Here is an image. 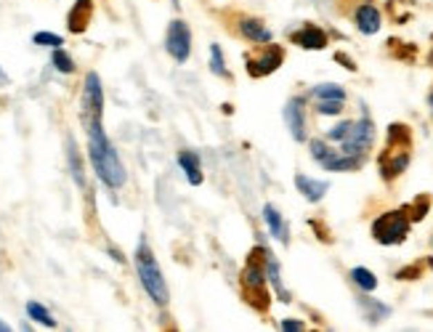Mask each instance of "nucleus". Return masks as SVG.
Wrapping results in <instances>:
<instances>
[{
  "instance_id": "obj_1",
  "label": "nucleus",
  "mask_w": 433,
  "mask_h": 332,
  "mask_svg": "<svg viewBox=\"0 0 433 332\" xmlns=\"http://www.w3.org/2000/svg\"><path fill=\"white\" fill-rule=\"evenodd\" d=\"M86 130H88V155H90L93 170H96L99 181L104 184L109 192H117V189L125 186V181H128V170L122 165L115 144L106 136L102 120H88Z\"/></svg>"
},
{
  "instance_id": "obj_2",
  "label": "nucleus",
  "mask_w": 433,
  "mask_h": 332,
  "mask_svg": "<svg viewBox=\"0 0 433 332\" xmlns=\"http://www.w3.org/2000/svg\"><path fill=\"white\" fill-rule=\"evenodd\" d=\"M136 274H139V282L144 287V293L152 297V303L165 309L171 303V293H168V284H165V277L157 266V258L152 253V247L146 242V237H141L139 245H136Z\"/></svg>"
},
{
  "instance_id": "obj_3",
  "label": "nucleus",
  "mask_w": 433,
  "mask_h": 332,
  "mask_svg": "<svg viewBox=\"0 0 433 332\" xmlns=\"http://www.w3.org/2000/svg\"><path fill=\"white\" fill-rule=\"evenodd\" d=\"M410 213L407 208L391 210V213H383L381 218L372 224V237L381 242V245H401L410 234Z\"/></svg>"
},
{
  "instance_id": "obj_4",
  "label": "nucleus",
  "mask_w": 433,
  "mask_h": 332,
  "mask_svg": "<svg viewBox=\"0 0 433 332\" xmlns=\"http://www.w3.org/2000/svg\"><path fill=\"white\" fill-rule=\"evenodd\" d=\"M372 144H375V125H372L369 117L356 120V123L351 125L346 139L340 141L343 152H346V155H354V157H364V155L372 149Z\"/></svg>"
},
{
  "instance_id": "obj_5",
  "label": "nucleus",
  "mask_w": 433,
  "mask_h": 332,
  "mask_svg": "<svg viewBox=\"0 0 433 332\" xmlns=\"http://www.w3.org/2000/svg\"><path fill=\"white\" fill-rule=\"evenodd\" d=\"M165 51L173 56L178 64H186L191 56V30L186 21L173 19L168 24V32H165Z\"/></svg>"
},
{
  "instance_id": "obj_6",
  "label": "nucleus",
  "mask_w": 433,
  "mask_h": 332,
  "mask_svg": "<svg viewBox=\"0 0 433 332\" xmlns=\"http://www.w3.org/2000/svg\"><path fill=\"white\" fill-rule=\"evenodd\" d=\"M102 115H104V88L96 72H88L83 83V123L102 120Z\"/></svg>"
},
{
  "instance_id": "obj_7",
  "label": "nucleus",
  "mask_w": 433,
  "mask_h": 332,
  "mask_svg": "<svg viewBox=\"0 0 433 332\" xmlns=\"http://www.w3.org/2000/svg\"><path fill=\"white\" fill-rule=\"evenodd\" d=\"M285 61V51L279 46H266L256 59H244V67L253 77H266V75H274Z\"/></svg>"
},
{
  "instance_id": "obj_8",
  "label": "nucleus",
  "mask_w": 433,
  "mask_h": 332,
  "mask_svg": "<svg viewBox=\"0 0 433 332\" xmlns=\"http://www.w3.org/2000/svg\"><path fill=\"white\" fill-rule=\"evenodd\" d=\"M285 123L290 128L295 141H306V101L300 96H293L285 106Z\"/></svg>"
},
{
  "instance_id": "obj_9",
  "label": "nucleus",
  "mask_w": 433,
  "mask_h": 332,
  "mask_svg": "<svg viewBox=\"0 0 433 332\" xmlns=\"http://www.w3.org/2000/svg\"><path fill=\"white\" fill-rule=\"evenodd\" d=\"M260 250H263V268H266V280H269V284L274 287V293H277V297L282 300V303H290L293 295H290V293L285 290V284H282V271H279L277 255H274L271 250H266L263 245H260Z\"/></svg>"
},
{
  "instance_id": "obj_10",
  "label": "nucleus",
  "mask_w": 433,
  "mask_h": 332,
  "mask_svg": "<svg viewBox=\"0 0 433 332\" xmlns=\"http://www.w3.org/2000/svg\"><path fill=\"white\" fill-rule=\"evenodd\" d=\"M93 19V0H75V6L70 8V17H67V27H70L72 35H83L88 30Z\"/></svg>"
},
{
  "instance_id": "obj_11",
  "label": "nucleus",
  "mask_w": 433,
  "mask_h": 332,
  "mask_svg": "<svg viewBox=\"0 0 433 332\" xmlns=\"http://www.w3.org/2000/svg\"><path fill=\"white\" fill-rule=\"evenodd\" d=\"M293 40L300 46V48H306V51H322V48H327V32L322 30V27H314V24H306L303 30H298L293 35Z\"/></svg>"
},
{
  "instance_id": "obj_12",
  "label": "nucleus",
  "mask_w": 433,
  "mask_h": 332,
  "mask_svg": "<svg viewBox=\"0 0 433 332\" xmlns=\"http://www.w3.org/2000/svg\"><path fill=\"white\" fill-rule=\"evenodd\" d=\"M263 221H266V226H269V234H271V237H277L282 245H287V242H290V228H287V221L282 218V213H279L271 202H269V205H263Z\"/></svg>"
},
{
  "instance_id": "obj_13",
  "label": "nucleus",
  "mask_w": 433,
  "mask_h": 332,
  "mask_svg": "<svg viewBox=\"0 0 433 332\" xmlns=\"http://www.w3.org/2000/svg\"><path fill=\"white\" fill-rule=\"evenodd\" d=\"M354 21H356L359 32H364V35H375V32L381 30V11H378L372 3H364V6L356 8Z\"/></svg>"
},
{
  "instance_id": "obj_14",
  "label": "nucleus",
  "mask_w": 433,
  "mask_h": 332,
  "mask_svg": "<svg viewBox=\"0 0 433 332\" xmlns=\"http://www.w3.org/2000/svg\"><path fill=\"white\" fill-rule=\"evenodd\" d=\"M295 189L303 194L309 202H319V199L329 192V184L327 181H316V178H309V175L298 173L295 175Z\"/></svg>"
},
{
  "instance_id": "obj_15",
  "label": "nucleus",
  "mask_w": 433,
  "mask_h": 332,
  "mask_svg": "<svg viewBox=\"0 0 433 332\" xmlns=\"http://www.w3.org/2000/svg\"><path fill=\"white\" fill-rule=\"evenodd\" d=\"M410 165V155L401 149V152H385L381 157V175L385 181H394L401 170H407Z\"/></svg>"
},
{
  "instance_id": "obj_16",
  "label": "nucleus",
  "mask_w": 433,
  "mask_h": 332,
  "mask_svg": "<svg viewBox=\"0 0 433 332\" xmlns=\"http://www.w3.org/2000/svg\"><path fill=\"white\" fill-rule=\"evenodd\" d=\"M178 168L184 170V175H186V181H189L191 186H200L202 184V165H200V157L194 152L181 149L178 152Z\"/></svg>"
},
{
  "instance_id": "obj_17",
  "label": "nucleus",
  "mask_w": 433,
  "mask_h": 332,
  "mask_svg": "<svg viewBox=\"0 0 433 332\" xmlns=\"http://www.w3.org/2000/svg\"><path fill=\"white\" fill-rule=\"evenodd\" d=\"M240 35L247 37L250 43H271L274 32L266 24H260L258 19H240Z\"/></svg>"
},
{
  "instance_id": "obj_18",
  "label": "nucleus",
  "mask_w": 433,
  "mask_h": 332,
  "mask_svg": "<svg viewBox=\"0 0 433 332\" xmlns=\"http://www.w3.org/2000/svg\"><path fill=\"white\" fill-rule=\"evenodd\" d=\"M319 165H322L325 170H332V173H346V170H356V168L362 165V157H354V155H346V152H343V155H335V152H332V155H329L327 159H322Z\"/></svg>"
},
{
  "instance_id": "obj_19",
  "label": "nucleus",
  "mask_w": 433,
  "mask_h": 332,
  "mask_svg": "<svg viewBox=\"0 0 433 332\" xmlns=\"http://www.w3.org/2000/svg\"><path fill=\"white\" fill-rule=\"evenodd\" d=\"M67 157H70V170H72V178H75V184L80 186V189H86V168H83V157H80V152H77V144L75 139H67Z\"/></svg>"
},
{
  "instance_id": "obj_20",
  "label": "nucleus",
  "mask_w": 433,
  "mask_h": 332,
  "mask_svg": "<svg viewBox=\"0 0 433 332\" xmlns=\"http://www.w3.org/2000/svg\"><path fill=\"white\" fill-rule=\"evenodd\" d=\"M359 303H362L364 319H367L369 324H378V322H383L385 316L391 314V309H388L385 303H378V300H369V297H362Z\"/></svg>"
},
{
  "instance_id": "obj_21",
  "label": "nucleus",
  "mask_w": 433,
  "mask_h": 332,
  "mask_svg": "<svg viewBox=\"0 0 433 332\" xmlns=\"http://www.w3.org/2000/svg\"><path fill=\"white\" fill-rule=\"evenodd\" d=\"M351 282H354L362 293H375V287H378V277H375L369 268H364V266L351 268Z\"/></svg>"
},
{
  "instance_id": "obj_22",
  "label": "nucleus",
  "mask_w": 433,
  "mask_h": 332,
  "mask_svg": "<svg viewBox=\"0 0 433 332\" xmlns=\"http://www.w3.org/2000/svg\"><path fill=\"white\" fill-rule=\"evenodd\" d=\"M27 316H30L32 322H37V324L48 327V330L56 327V319L51 316L48 306H43V303H37V300H30V303H27Z\"/></svg>"
},
{
  "instance_id": "obj_23",
  "label": "nucleus",
  "mask_w": 433,
  "mask_h": 332,
  "mask_svg": "<svg viewBox=\"0 0 433 332\" xmlns=\"http://www.w3.org/2000/svg\"><path fill=\"white\" fill-rule=\"evenodd\" d=\"M311 96L316 101L322 99H338V101H346V88L338 86V83H319L311 88Z\"/></svg>"
},
{
  "instance_id": "obj_24",
  "label": "nucleus",
  "mask_w": 433,
  "mask_h": 332,
  "mask_svg": "<svg viewBox=\"0 0 433 332\" xmlns=\"http://www.w3.org/2000/svg\"><path fill=\"white\" fill-rule=\"evenodd\" d=\"M51 64H53V70L59 72V75H72V72H75V59H72L70 53L64 51L61 46L51 51Z\"/></svg>"
},
{
  "instance_id": "obj_25",
  "label": "nucleus",
  "mask_w": 433,
  "mask_h": 332,
  "mask_svg": "<svg viewBox=\"0 0 433 332\" xmlns=\"http://www.w3.org/2000/svg\"><path fill=\"white\" fill-rule=\"evenodd\" d=\"M210 70H213V75H218V77H226V75H229L226 61H224V51H221L218 43L210 46Z\"/></svg>"
},
{
  "instance_id": "obj_26",
  "label": "nucleus",
  "mask_w": 433,
  "mask_h": 332,
  "mask_svg": "<svg viewBox=\"0 0 433 332\" xmlns=\"http://www.w3.org/2000/svg\"><path fill=\"white\" fill-rule=\"evenodd\" d=\"M428 208H431V197H428V194L417 197L415 202L407 208V213H410V221H423V218H425V213H428Z\"/></svg>"
},
{
  "instance_id": "obj_27",
  "label": "nucleus",
  "mask_w": 433,
  "mask_h": 332,
  "mask_svg": "<svg viewBox=\"0 0 433 332\" xmlns=\"http://www.w3.org/2000/svg\"><path fill=\"white\" fill-rule=\"evenodd\" d=\"M316 112L322 117H338L343 112V101H338V99H322V101H316Z\"/></svg>"
},
{
  "instance_id": "obj_28",
  "label": "nucleus",
  "mask_w": 433,
  "mask_h": 332,
  "mask_svg": "<svg viewBox=\"0 0 433 332\" xmlns=\"http://www.w3.org/2000/svg\"><path fill=\"white\" fill-rule=\"evenodd\" d=\"M32 43H35V46H48V48H59V46H64V37L43 30V32H35V35H32Z\"/></svg>"
},
{
  "instance_id": "obj_29",
  "label": "nucleus",
  "mask_w": 433,
  "mask_h": 332,
  "mask_svg": "<svg viewBox=\"0 0 433 332\" xmlns=\"http://www.w3.org/2000/svg\"><path fill=\"white\" fill-rule=\"evenodd\" d=\"M309 152H311V157L316 159V162H322V159H327L329 155H332V149L327 146V141H322V139L309 141Z\"/></svg>"
},
{
  "instance_id": "obj_30",
  "label": "nucleus",
  "mask_w": 433,
  "mask_h": 332,
  "mask_svg": "<svg viewBox=\"0 0 433 332\" xmlns=\"http://www.w3.org/2000/svg\"><path fill=\"white\" fill-rule=\"evenodd\" d=\"M351 125H354L351 120H343V123H338L335 128H329V130H327V141H338V144H340V141H343L348 136Z\"/></svg>"
},
{
  "instance_id": "obj_31",
  "label": "nucleus",
  "mask_w": 433,
  "mask_h": 332,
  "mask_svg": "<svg viewBox=\"0 0 433 332\" xmlns=\"http://www.w3.org/2000/svg\"><path fill=\"white\" fill-rule=\"evenodd\" d=\"M285 332H303L306 330V324L300 322V319H282V324H279Z\"/></svg>"
},
{
  "instance_id": "obj_32",
  "label": "nucleus",
  "mask_w": 433,
  "mask_h": 332,
  "mask_svg": "<svg viewBox=\"0 0 433 332\" xmlns=\"http://www.w3.org/2000/svg\"><path fill=\"white\" fill-rule=\"evenodd\" d=\"M420 274V268H407V271H398L396 277L398 280H410V277H417Z\"/></svg>"
},
{
  "instance_id": "obj_33",
  "label": "nucleus",
  "mask_w": 433,
  "mask_h": 332,
  "mask_svg": "<svg viewBox=\"0 0 433 332\" xmlns=\"http://www.w3.org/2000/svg\"><path fill=\"white\" fill-rule=\"evenodd\" d=\"M109 255H112V258H115L117 263L125 261V258H122V253H120V250H115V247H109Z\"/></svg>"
},
{
  "instance_id": "obj_34",
  "label": "nucleus",
  "mask_w": 433,
  "mask_h": 332,
  "mask_svg": "<svg viewBox=\"0 0 433 332\" xmlns=\"http://www.w3.org/2000/svg\"><path fill=\"white\" fill-rule=\"evenodd\" d=\"M8 86V75L3 72V67H0V88H6Z\"/></svg>"
},
{
  "instance_id": "obj_35",
  "label": "nucleus",
  "mask_w": 433,
  "mask_h": 332,
  "mask_svg": "<svg viewBox=\"0 0 433 332\" xmlns=\"http://www.w3.org/2000/svg\"><path fill=\"white\" fill-rule=\"evenodd\" d=\"M0 332H11V327H8V324H6L3 319H0Z\"/></svg>"
},
{
  "instance_id": "obj_36",
  "label": "nucleus",
  "mask_w": 433,
  "mask_h": 332,
  "mask_svg": "<svg viewBox=\"0 0 433 332\" xmlns=\"http://www.w3.org/2000/svg\"><path fill=\"white\" fill-rule=\"evenodd\" d=\"M173 3V8H181V0H171Z\"/></svg>"
},
{
  "instance_id": "obj_37",
  "label": "nucleus",
  "mask_w": 433,
  "mask_h": 332,
  "mask_svg": "<svg viewBox=\"0 0 433 332\" xmlns=\"http://www.w3.org/2000/svg\"><path fill=\"white\" fill-rule=\"evenodd\" d=\"M431 106H433V93H431Z\"/></svg>"
},
{
  "instance_id": "obj_38",
  "label": "nucleus",
  "mask_w": 433,
  "mask_h": 332,
  "mask_svg": "<svg viewBox=\"0 0 433 332\" xmlns=\"http://www.w3.org/2000/svg\"><path fill=\"white\" fill-rule=\"evenodd\" d=\"M431 263H433V261H431Z\"/></svg>"
}]
</instances>
